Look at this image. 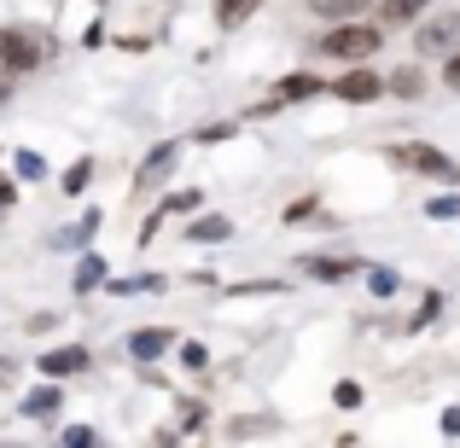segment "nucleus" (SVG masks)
I'll use <instances>...</instances> for the list:
<instances>
[{
  "instance_id": "f257e3e1",
  "label": "nucleus",
  "mask_w": 460,
  "mask_h": 448,
  "mask_svg": "<svg viewBox=\"0 0 460 448\" xmlns=\"http://www.w3.org/2000/svg\"><path fill=\"white\" fill-rule=\"evenodd\" d=\"M379 47H385V35H379V23H367V18H338L332 35H321V53L344 58V65H361V58H373Z\"/></svg>"
},
{
  "instance_id": "f03ea898",
  "label": "nucleus",
  "mask_w": 460,
  "mask_h": 448,
  "mask_svg": "<svg viewBox=\"0 0 460 448\" xmlns=\"http://www.w3.org/2000/svg\"><path fill=\"white\" fill-rule=\"evenodd\" d=\"M391 163H396V169H408V175H431V180H460L455 157H449V152H438V146H426V140H402V146H391Z\"/></svg>"
},
{
  "instance_id": "7ed1b4c3",
  "label": "nucleus",
  "mask_w": 460,
  "mask_h": 448,
  "mask_svg": "<svg viewBox=\"0 0 460 448\" xmlns=\"http://www.w3.org/2000/svg\"><path fill=\"white\" fill-rule=\"evenodd\" d=\"M47 58V41L35 30H0V65L6 70H35Z\"/></svg>"
},
{
  "instance_id": "20e7f679",
  "label": "nucleus",
  "mask_w": 460,
  "mask_h": 448,
  "mask_svg": "<svg viewBox=\"0 0 460 448\" xmlns=\"http://www.w3.org/2000/svg\"><path fill=\"white\" fill-rule=\"evenodd\" d=\"M326 88H332L344 105H373V100L385 93V76H373V70H367V58H361V65H349L344 76H338V82H326Z\"/></svg>"
},
{
  "instance_id": "39448f33",
  "label": "nucleus",
  "mask_w": 460,
  "mask_h": 448,
  "mask_svg": "<svg viewBox=\"0 0 460 448\" xmlns=\"http://www.w3.org/2000/svg\"><path fill=\"white\" fill-rule=\"evenodd\" d=\"M420 53H455L460 47V12H449V18H431V23H420Z\"/></svg>"
},
{
  "instance_id": "423d86ee",
  "label": "nucleus",
  "mask_w": 460,
  "mask_h": 448,
  "mask_svg": "<svg viewBox=\"0 0 460 448\" xmlns=\"http://www.w3.org/2000/svg\"><path fill=\"white\" fill-rule=\"evenodd\" d=\"M35 367H41L47 379H70V373H82V367H88V349H82V344H65V349H47V356L35 361Z\"/></svg>"
},
{
  "instance_id": "0eeeda50",
  "label": "nucleus",
  "mask_w": 460,
  "mask_h": 448,
  "mask_svg": "<svg viewBox=\"0 0 460 448\" xmlns=\"http://www.w3.org/2000/svg\"><path fill=\"white\" fill-rule=\"evenodd\" d=\"M326 82L321 76H309V70H292V76L280 82V88H274V105H292V100H314V93H321Z\"/></svg>"
},
{
  "instance_id": "6e6552de",
  "label": "nucleus",
  "mask_w": 460,
  "mask_h": 448,
  "mask_svg": "<svg viewBox=\"0 0 460 448\" xmlns=\"http://www.w3.org/2000/svg\"><path fill=\"white\" fill-rule=\"evenodd\" d=\"M297 268H309L314 280H344V274H356L361 262H349V257H304Z\"/></svg>"
},
{
  "instance_id": "1a4fd4ad",
  "label": "nucleus",
  "mask_w": 460,
  "mask_h": 448,
  "mask_svg": "<svg viewBox=\"0 0 460 448\" xmlns=\"http://www.w3.org/2000/svg\"><path fill=\"white\" fill-rule=\"evenodd\" d=\"M385 93H396V100H420V93H426V76H420L414 65H402L396 76H385Z\"/></svg>"
},
{
  "instance_id": "9d476101",
  "label": "nucleus",
  "mask_w": 460,
  "mask_h": 448,
  "mask_svg": "<svg viewBox=\"0 0 460 448\" xmlns=\"http://www.w3.org/2000/svg\"><path fill=\"white\" fill-rule=\"evenodd\" d=\"M175 152H181V146H175V140H169V146H157V152L146 157V163H140V180H135V187H140V192H146V187H152V180H164V169H169V163H175Z\"/></svg>"
},
{
  "instance_id": "9b49d317",
  "label": "nucleus",
  "mask_w": 460,
  "mask_h": 448,
  "mask_svg": "<svg viewBox=\"0 0 460 448\" xmlns=\"http://www.w3.org/2000/svg\"><path fill=\"white\" fill-rule=\"evenodd\" d=\"M373 6H379V18H385V23H414L420 12L431 6V0H373Z\"/></svg>"
},
{
  "instance_id": "f8f14e48",
  "label": "nucleus",
  "mask_w": 460,
  "mask_h": 448,
  "mask_svg": "<svg viewBox=\"0 0 460 448\" xmlns=\"http://www.w3.org/2000/svg\"><path fill=\"white\" fill-rule=\"evenodd\" d=\"M58 408H65V402H58V384H47V391H30V396H23V414H30V419H53Z\"/></svg>"
},
{
  "instance_id": "ddd939ff",
  "label": "nucleus",
  "mask_w": 460,
  "mask_h": 448,
  "mask_svg": "<svg viewBox=\"0 0 460 448\" xmlns=\"http://www.w3.org/2000/svg\"><path fill=\"white\" fill-rule=\"evenodd\" d=\"M257 6H262V0H216V23H222V30H239Z\"/></svg>"
},
{
  "instance_id": "4468645a",
  "label": "nucleus",
  "mask_w": 460,
  "mask_h": 448,
  "mask_svg": "<svg viewBox=\"0 0 460 448\" xmlns=\"http://www.w3.org/2000/svg\"><path fill=\"white\" fill-rule=\"evenodd\" d=\"M373 0H309V12H321V18H361V12H367Z\"/></svg>"
},
{
  "instance_id": "2eb2a0df",
  "label": "nucleus",
  "mask_w": 460,
  "mask_h": 448,
  "mask_svg": "<svg viewBox=\"0 0 460 448\" xmlns=\"http://www.w3.org/2000/svg\"><path fill=\"white\" fill-rule=\"evenodd\" d=\"M192 239H204V245H222V239H234V222H222V215H204V222L187 227Z\"/></svg>"
},
{
  "instance_id": "dca6fc26",
  "label": "nucleus",
  "mask_w": 460,
  "mask_h": 448,
  "mask_svg": "<svg viewBox=\"0 0 460 448\" xmlns=\"http://www.w3.org/2000/svg\"><path fill=\"white\" fill-rule=\"evenodd\" d=\"M128 349H135L140 361H157L169 349V332H135V338H128Z\"/></svg>"
},
{
  "instance_id": "f3484780",
  "label": "nucleus",
  "mask_w": 460,
  "mask_h": 448,
  "mask_svg": "<svg viewBox=\"0 0 460 448\" xmlns=\"http://www.w3.org/2000/svg\"><path fill=\"white\" fill-rule=\"evenodd\" d=\"M100 280H105V262H100V257H82V268H76V292H93Z\"/></svg>"
},
{
  "instance_id": "a211bd4d",
  "label": "nucleus",
  "mask_w": 460,
  "mask_h": 448,
  "mask_svg": "<svg viewBox=\"0 0 460 448\" xmlns=\"http://www.w3.org/2000/svg\"><path fill=\"white\" fill-rule=\"evenodd\" d=\"M93 180V157H76V163L65 169V192H82Z\"/></svg>"
},
{
  "instance_id": "6ab92c4d",
  "label": "nucleus",
  "mask_w": 460,
  "mask_h": 448,
  "mask_svg": "<svg viewBox=\"0 0 460 448\" xmlns=\"http://www.w3.org/2000/svg\"><path fill=\"white\" fill-rule=\"evenodd\" d=\"M93 227H100V215H82V222H76V227H70V233H58V239H53V245H82V239H88V233H93Z\"/></svg>"
},
{
  "instance_id": "aec40b11",
  "label": "nucleus",
  "mask_w": 460,
  "mask_h": 448,
  "mask_svg": "<svg viewBox=\"0 0 460 448\" xmlns=\"http://www.w3.org/2000/svg\"><path fill=\"white\" fill-rule=\"evenodd\" d=\"M367 285H373V297H391V292H396V274H391V268H373Z\"/></svg>"
},
{
  "instance_id": "412c9836",
  "label": "nucleus",
  "mask_w": 460,
  "mask_h": 448,
  "mask_svg": "<svg viewBox=\"0 0 460 448\" xmlns=\"http://www.w3.org/2000/svg\"><path fill=\"white\" fill-rule=\"evenodd\" d=\"M426 215H431V222H449V215H460V198H431Z\"/></svg>"
},
{
  "instance_id": "4be33fe9",
  "label": "nucleus",
  "mask_w": 460,
  "mask_h": 448,
  "mask_svg": "<svg viewBox=\"0 0 460 448\" xmlns=\"http://www.w3.org/2000/svg\"><path fill=\"white\" fill-rule=\"evenodd\" d=\"M332 402H338V408H361V384H349V379H344V384L332 391Z\"/></svg>"
},
{
  "instance_id": "5701e85b",
  "label": "nucleus",
  "mask_w": 460,
  "mask_h": 448,
  "mask_svg": "<svg viewBox=\"0 0 460 448\" xmlns=\"http://www.w3.org/2000/svg\"><path fill=\"white\" fill-rule=\"evenodd\" d=\"M65 443H70V448H88V443H100V431H93V426H70Z\"/></svg>"
},
{
  "instance_id": "b1692460",
  "label": "nucleus",
  "mask_w": 460,
  "mask_h": 448,
  "mask_svg": "<svg viewBox=\"0 0 460 448\" xmlns=\"http://www.w3.org/2000/svg\"><path fill=\"white\" fill-rule=\"evenodd\" d=\"M443 82L460 93V47H455V53H443Z\"/></svg>"
},
{
  "instance_id": "393cba45",
  "label": "nucleus",
  "mask_w": 460,
  "mask_h": 448,
  "mask_svg": "<svg viewBox=\"0 0 460 448\" xmlns=\"http://www.w3.org/2000/svg\"><path fill=\"white\" fill-rule=\"evenodd\" d=\"M181 361H187V367H210V356H204V344H181Z\"/></svg>"
},
{
  "instance_id": "a878e982",
  "label": "nucleus",
  "mask_w": 460,
  "mask_h": 448,
  "mask_svg": "<svg viewBox=\"0 0 460 448\" xmlns=\"http://www.w3.org/2000/svg\"><path fill=\"white\" fill-rule=\"evenodd\" d=\"M18 175H30V180H35V175H47L41 157H35V152H18Z\"/></svg>"
},
{
  "instance_id": "bb28decb",
  "label": "nucleus",
  "mask_w": 460,
  "mask_h": 448,
  "mask_svg": "<svg viewBox=\"0 0 460 448\" xmlns=\"http://www.w3.org/2000/svg\"><path fill=\"white\" fill-rule=\"evenodd\" d=\"M314 210H321V204H314V198H297V204H292V210H286V222H309V215H314Z\"/></svg>"
},
{
  "instance_id": "cd10ccee",
  "label": "nucleus",
  "mask_w": 460,
  "mask_h": 448,
  "mask_svg": "<svg viewBox=\"0 0 460 448\" xmlns=\"http://www.w3.org/2000/svg\"><path fill=\"white\" fill-rule=\"evenodd\" d=\"M438 309H443V297H438V292H431L426 303H420V314H414V326H426V321H431V314H438Z\"/></svg>"
},
{
  "instance_id": "c85d7f7f",
  "label": "nucleus",
  "mask_w": 460,
  "mask_h": 448,
  "mask_svg": "<svg viewBox=\"0 0 460 448\" xmlns=\"http://www.w3.org/2000/svg\"><path fill=\"white\" fill-rule=\"evenodd\" d=\"M443 437H460V408H449V414H443Z\"/></svg>"
},
{
  "instance_id": "c756f323",
  "label": "nucleus",
  "mask_w": 460,
  "mask_h": 448,
  "mask_svg": "<svg viewBox=\"0 0 460 448\" xmlns=\"http://www.w3.org/2000/svg\"><path fill=\"white\" fill-rule=\"evenodd\" d=\"M6 93H12V82H6V65H0V100H6Z\"/></svg>"
}]
</instances>
